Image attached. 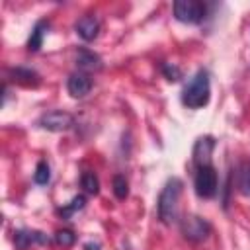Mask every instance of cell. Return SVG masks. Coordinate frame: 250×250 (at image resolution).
Here are the masks:
<instances>
[{
  "instance_id": "obj_1",
  "label": "cell",
  "mask_w": 250,
  "mask_h": 250,
  "mask_svg": "<svg viewBox=\"0 0 250 250\" xmlns=\"http://www.w3.org/2000/svg\"><path fill=\"white\" fill-rule=\"evenodd\" d=\"M211 98V80L205 68H199L182 90V104L189 109H199L209 104Z\"/></svg>"
},
{
  "instance_id": "obj_2",
  "label": "cell",
  "mask_w": 250,
  "mask_h": 250,
  "mask_svg": "<svg viewBox=\"0 0 250 250\" xmlns=\"http://www.w3.org/2000/svg\"><path fill=\"white\" fill-rule=\"evenodd\" d=\"M184 189V182L180 178H170L156 201V211H158V219L164 225H172L178 221V205H180V195Z\"/></svg>"
},
{
  "instance_id": "obj_3",
  "label": "cell",
  "mask_w": 250,
  "mask_h": 250,
  "mask_svg": "<svg viewBox=\"0 0 250 250\" xmlns=\"http://www.w3.org/2000/svg\"><path fill=\"white\" fill-rule=\"evenodd\" d=\"M193 188H195V193L199 197H213L219 189V176H217V170L213 164H203V166H197V172H195V178H193Z\"/></svg>"
},
{
  "instance_id": "obj_4",
  "label": "cell",
  "mask_w": 250,
  "mask_h": 250,
  "mask_svg": "<svg viewBox=\"0 0 250 250\" xmlns=\"http://www.w3.org/2000/svg\"><path fill=\"white\" fill-rule=\"evenodd\" d=\"M174 18L182 23H199L203 21L207 8L199 0H176L172 6Z\"/></svg>"
},
{
  "instance_id": "obj_5",
  "label": "cell",
  "mask_w": 250,
  "mask_h": 250,
  "mask_svg": "<svg viewBox=\"0 0 250 250\" xmlns=\"http://www.w3.org/2000/svg\"><path fill=\"white\" fill-rule=\"evenodd\" d=\"M180 229L186 240L189 242H201L211 234V225L207 219L199 217V215H186L180 221Z\"/></svg>"
},
{
  "instance_id": "obj_6",
  "label": "cell",
  "mask_w": 250,
  "mask_h": 250,
  "mask_svg": "<svg viewBox=\"0 0 250 250\" xmlns=\"http://www.w3.org/2000/svg\"><path fill=\"white\" fill-rule=\"evenodd\" d=\"M37 125H39L41 129H45V131L61 133V131H68V129L74 125V117H72V113H68V111L53 109V111L43 113V115L37 119Z\"/></svg>"
},
{
  "instance_id": "obj_7",
  "label": "cell",
  "mask_w": 250,
  "mask_h": 250,
  "mask_svg": "<svg viewBox=\"0 0 250 250\" xmlns=\"http://www.w3.org/2000/svg\"><path fill=\"white\" fill-rule=\"evenodd\" d=\"M66 90L72 98H86L92 90V78L88 72H82V70H76L68 76L66 80Z\"/></svg>"
},
{
  "instance_id": "obj_8",
  "label": "cell",
  "mask_w": 250,
  "mask_h": 250,
  "mask_svg": "<svg viewBox=\"0 0 250 250\" xmlns=\"http://www.w3.org/2000/svg\"><path fill=\"white\" fill-rule=\"evenodd\" d=\"M49 236L41 230H33V229H20L14 232V244L18 250H27L33 244H49Z\"/></svg>"
},
{
  "instance_id": "obj_9",
  "label": "cell",
  "mask_w": 250,
  "mask_h": 250,
  "mask_svg": "<svg viewBox=\"0 0 250 250\" xmlns=\"http://www.w3.org/2000/svg\"><path fill=\"white\" fill-rule=\"evenodd\" d=\"M74 29H76V33H78L80 39L94 41L98 37V33H100V20L96 16H92V14H86V16H82L74 23Z\"/></svg>"
},
{
  "instance_id": "obj_10",
  "label": "cell",
  "mask_w": 250,
  "mask_h": 250,
  "mask_svg": "<svg viewBox=\"0 0 250 250\" xmlns=\"http://www.w3.org/2000/svg\"><path fill=\"white\" fill-rule=\"evenodd\" d=\"M213 148H215V141L211 137L197 139V143L193 146V162H195V166L211 164V152H213Z\"/></svg>"
},
{
  "instance_id": "obj_11",
  "label": "cell",
  "mask_w": 250,
  "mask_h": 250,
  "mask_svg": "<svg viewBox=\"0 0 250 250\" xmlns=\"http://www.w3.org/2000/svg\"><path fill=\"white\" fill-rule=\"evenodd\" d=\"M76 64H78V68L82 72H92V70H100L102 68V59L94 51L82 47L76 53Z\"/></svg>"
},
{
  "instance_id": "obj_12",
  "label": "cell",
  "mask_w": 250,
  "mask_h": 250,
  "mask_svg": "<svg viewBox=\"0 0 250 250\" xmlns=\"http://www.w3.org/2000/svg\"><path fill=\"white\" fill-rule=\"evenodd\" d=\"M10 76L21 84V86H37L41 82L39 74L33 70V68H27V66H16V68H10Z\"/></svg>"
},
{
  "instance_id": "obj_13",
  "label": "cell",
  "mask_w": 250,
  "mask_h": 250,
  "mask_svg": "<svg viewBox=\"0 0 250 250\" xmlns=\"http://www.w3.org/2000/svg\"><path fill=\"white\" fill-rule=\"evenodd\" d=\"M47 29H49V21H45V20H39V21L33 25L31 35H29V39H27V51L37 53V51L41 49V45H43V37H45Z\"/></svg>"
},
{
  "instance_id": "obj_14",
  "label": "cell",
  "mask_w": 250,
  "mask_h": 250,
  "mask_svg": "<svg viewBox=\"0 0 250 250\" xmlns=\"http://www.w3.org/2000/svg\"><path fill=\"white\" fill-rule=\"evenodd\" d=\"M236 189L242 195H250V160H244L236 168Z\"/></svg>"
},
{
  "instance_id": "obj_15",
  "label": "cell",
  "mask_w": 250,
  "mask_h": 250,
  "mask_svg": "<svg viewBox=\"0 0 250 250\" xmlns=\"http://www.w3.org/2000/svg\"><path fill=\"white\" fill-rule=\"evenodd\" d=\"M84 205H86V197H84V195H74V197L70 199V203H66L64 207L59 209V215H61L62 219H70L76 211L84 209Z\"/></svg>"
},
{
  "instance_id": "obj_16",
  "label": "cell",
  "mask_w": 250,
  "mask_h": 250,
  "mask_svg": "<svg viewBox=\"0 0 250 250\" xmlns=\"http://www.w3.org/2000/svg\"><path fill=\"white\" fill-rule=\"evenodd\" d=\"M80 186H82L84 191L90 193V195H98V193H100V180H98V176H96L94 172H90V170L80 176Z\"/></svg>"
},
{
  "instance_id": "obj_17",
  "label": "cell",
  "mask_w": 250,
  "mask_h": 250,
  "mask_svg": "<svg viewBox=\"0 0 250 250\" xmlns=\"http://www.w3.org/2000/svg\"><path fill=\"white\" fill-rule=\"evenodd\" d=\"M49 180H51V168L45 160H39L35 166V172H33V182L39 186H47Z\"/></svg>"
},
{
  "instance_id": "obj_18",
  "label": "cell",
  "mask_w": 250,
  "mask_h": 250,
  "mask_svg": "<svg viewBox=\"0 0 250 250\" xmlns=\"http://www.w3.org/2000/svg\"><path fill=\"white\" fill-rule=\"evenodd\" d=\"M113 195L117 199H125L129 195V184H127L123 174H115L113 176Z\"/></svg>"
},
{
  "instance_id": "obj_19",
  "label": "cell",
  "mask_w": 250,
  "mask_h": 250,
  "mask_svg": "<svg viewBox=\"0 0 250 250\" xmlns=\"http://www.w3.org/2000/svg\"><path fill=\"white\" fill-rule=\"evenodd\" d=\"M55 242L59 246H62V248H70L76 242V234L70 229H61V230L55 232Z\"/></svg>"
},
{
  "instance_id": "obj_20",
  "label": "cell",
  "mask_w": 250,
  "mask_h": 250,
  "mask_svg": "<svg viewBox=\"0 0 250 250\" xmlns=\"http://www.w3.org/2000/svg\"><path fill=\"white\" fill-rule=\"evenodd\" d=\"M162 72H164L166 80H170V82H178L182 78V70L176 64H170V62H164L162 64Z\"/></svg>"
},
{
  "instance_id": "obj_21",
  "label": "cell",
  "mask_w": 250,
  "mask_h": 250,
  "mask_svg": "<svg viewBox=\"0 0 250 250\" xmlns=\"http://www.w3.org/2000/svg\"><path fill=\"white\" fill-rule=\"evenodd\" d=\"M84 250H102V244H100L98 240H96V242H92V240H90V242H86V244H84Z\"/></svg>"
}]
</instances>
